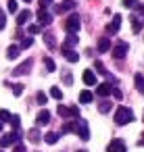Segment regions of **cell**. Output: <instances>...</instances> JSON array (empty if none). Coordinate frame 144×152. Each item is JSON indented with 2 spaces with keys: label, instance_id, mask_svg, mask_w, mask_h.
I'll use <instances>...</instances> for the list:
<instances>
[{
  "label": "cell",
  "instance_id": "15",
  "mask_svg": "<svg viewBox=\"0 0 144 152\" xmlns=\"http://www.w3.org/2000/svg\"><path fill=\"white\" fill-rule=\"evenodd\" d=\"M48 121H50V113L48 110H40L38 117H36V123L38 125H48Z\"/></svg>",
  "mask_w": 144,
  "mask_h": 152
},
{
  "label": "cell",
  "instance_id": "9",
  "mask_svg": "<svg viewBox=\"0 0 144 152\" xmlns=\"http://www.w3.org/2000/svg\"><path fill=\"white\" fill-rule=\"evenodd\" d=\"M109 152H127V148H125V144L121 140H113L109 144Z\"/></svg>",
  "mask_w": 144,
  "mask_h": 152
},
{
  "label": "cell",
  "instance_id": "28",
  "mask_svg": "<svg viewBox=\"0 0 144 152\" xmlns=\"http://www.w3.org/2000/svg\"><path fill=\"white\" fill-rule=\"evenodd\" d=\"M50 96H52V98H57V100H61V98H63V92L54 86V88H50Z\"/></svg>",
  "mask_w": 144,
  "mask_h": 152
},
{
  "label": "cell",
  "instance_id": "29",
  "mask_svg": "<svg viewBox=\"0 0 144 152\" xmlns=\"http://www.w3.org/2000/svg\"><path fill=\"white\" fill-rule=\"evenodd\" d=\"M63 83H67V86H71V83H73V77H71V73H69V71H63Z\"/></svg>",
  "mask_w": 144,
  "mask_h": 152
},
{
  "label": "cell",
  "instance_id": "46",
  "mask_svg": "<svg viewBox=\"0 0 144 152\" xmlns=\"http://www.w3.org/2000/svg\"><path fill=\"white\" fill-rule=\"evenodd\" d=\"M138 146H144V135H142V137L138 140Z\"/></svg>",
  "mask_w": 144,
  "mask_h": 152
},
{
  "label": "cell",
  "instance_id": "22",
  "mask_svg": "<svg viewBox=\"0 0 144 152\" xmlns=\"http://www.w3.org/2000/svg\"><path fill=\"white\" fill-rule=\"evenodd\" d=\"M27 137H29L34 144H38V142L42 140V135H40V131H38V129H32V131H27Z\"/></svg>",
  "mask_w": 144,
  "mask_h": 152
},
{
  "label": "cell",
  "instance_id": "13",
  "mask_svg": "<svg viewBox=\"0 0 144 152\" xmlns=\"http://www.w3.org/2000/svg\"><path fill=\"white\" fill-rule=\"evenodd\" d=\"M77 42H79L77 34H69V36H67V40H65V44H63L61 48H73V46H77Z\"/></svg>",
  "mask_w": 144,
  "mask_h": 152
},
{
  "label": "cell",
  "instance_id": "49",
  "mask_svg": "<svg viewBox=\"0 0 144 152\" xmlns=\"http://www.w3.org/2000/svg\"><path fill=\"white\" fill-rule=\"evenodd\" d=\"M77 152H86V150H77Z\"/></svg>",
  "mask_w": 144,
  "mask_h": 152
},
{
  "label": "cell",
  "instance_id": "25",
  "mask_svg": "<svg viewBox=\"0 0 144 152\" xmlns=\"http://www.w3.org/2000/svg\"><path fill=\"white\" fill-rule=\"evenodd\" d=\"M140 29H142L140 19H138V17H132V31H134V34H140Z\"/></svg>",
  "mask_w": 144,
  "mask_h": 152
},
{
  "label": "cell",
  "instance_id": "10",
  "mask_svg": "<svg viewBox=\"0 0 144 152\" xmlns=\"http://www.w3.org/2000/svg\"><path fill=\"white\" fill-rule=\"evenodd\" d=\"M75 7V2H73V0H63V4L61 7H57L54 9V13H59V15H63V13H67V11H71Z\"/></svg>",
  "mask_w": 144,
  "mask_h": 152
},
{
  "label": "cell",
  "instance_id": "21",
  "mask_svg": "<svg viewBox=\"0 0 144 152\" xmlns=\"http://www.w3.org/2000/svg\"><path fill=\"white\" fill-rule=\"evenodd\" d=\"M134 81H136V88H138V92H140V94H144V77H142V73H136Z\"/></svg>",
  "mask_w": 144,
  "mask_h": 152
},
{
  "label": "cell",
  "instance_id": "12",
  "mask_svg": "<svg viewBox=\"0 0 144 152\" xmlns=\"http://www.w3.org/2000/svg\"><path fill=\"white\" fill-rule=\"evenodd\" d=\"M82 79H84V83H86V86H96V75H94L90 69H86V71H84Z\"/></svg>",
  "mask_w": 144,
  "mask_h": 152
},
{
  "label": "cell",
  "instance_id": "17",
  "mask_svg": "<svg viewBox=\"0 0 144 152\" xmlns=\"http://www.w3.org/2000/svg\"><path fill=\"white\" fill-rule=\"evenodd\" d=\"M96 48H98V52H109V48H111V42H109V38H100Z\"/></svg>",
  "mask_w": 144,
  "mask_h": 152
},
{
  "label": "cell",
  "instance_id": "8",
  "mask_svg": "<svg viewBox=\"0 0 144 152\" xmlns=\"http://www.w3.org/2000/svg\"><path fill=\"white\" fill-rule=\"evenodd\" d=\"M61 52H63V56H65L69 63H77V61H79V54H77L75 50H71V48H61Z\"/></svg>",
  "mask_w": 144,
  "mask_h": 152
},
{
  "label": "cell",
  "instance_id": "37",
  "mask_svg": "<svg viewBox=\"0 0 144 152\" xmlns=\"http://www.w3.org/2000/svg\"><path fill=\"white\" fill-rule=\"evenodd\" d=\"M19 123H21V119H19L17 115H11V125H13L15 129H19Z\"/></svg>",
  "mask_w": 144,
  "mask_h": 152
},
{
  "label": "cell",
  "instance_id": "11",
  "mask_svg": "<svg viewBox=\"0 0 144 152\" xmlns=\"http://www.w3.org/2000/svg\"><path fill=\"white\" fill-rule=\"evenodd\" d=\"M125 54H127V44H119V46L113 48V56L115 58H125Z\"/></svg>",
  "mask_w": 144,
  "mask_h": 152
},
{
  "label": "cell",
  "instance_id": "47",
  "mask_svg": "<svg viewBox=\"0 0 144 152\" xmlns=\"http://www.w3.org/2000/svg\"><path fill=\"white\" fill-rule=\"evenodd\" d=\"M0 131H2V121H0Z\"/></svg>",
  "mask_w": 144,
  "mask_h": 152
},
{
  "label": "cell",
  "instance_id": "36",
  "mask_svg": "<svg viewBox=\"0 0 144 152\" xmlns=\"http://www.w3.org/2000/svg\"><path fill=\"white\" fill-rule=\"evenodd\" d=\"M27 31H29L32 36H34V34H40V31H42V25H29Z\"/></svg>",
  "mask_w": 144,
  "mask_h": 152
},
{
  "label": "cell",
  "instance_id": "1",
  "mask_svg": "<svg viewBox=\"0 0 144 152\" xmlns=\"http://www.w3.org/2000/svg\"><path fill=\"white\" fill-rule=\"evenodd\" d=\"M134 121V110L129 106H119L117 113H115V123L117 125H127Z\"/></svg>",
  "mask_w": 144,
  "mask_h": 152
},
{
  "label": "cell",
  "instance_id": "14",
  "mask_svg": "<svg viewBox=\"0 0 144 152\" xmlns=\"http://www.w3.org/2000/svg\"><path fill=\"white\" fill-rule=\"evenodd\" d=\"M111 83H98V88H96V94L98 96H102V98H107L109 94H111Z\"/></svg>",
  "mask_w": 144,
  "mask_h": 152
},
{
  "label": "cell",
  "instance_id": "42",
  "mask_svg": "<svg viewBox=\"0 0 144 152\" xmlns=\"http://www.w3.org/2000/svg\"><path fill=\"white\" fill-rule=\"evenodd\" d=\"M4 27H7V15L0 13V29H4Z\"/></svg>",
  "mask_w": 144,
  "mask_h": 152
},
{
  "label": "cell",
  "instance_id": "20",
  "mask_svg": "<svg viewBox=\"0 0 144 152\" xmlns=\"http://www.w3.org/2000/svg\"><path fill=\"white\" fill-rule=\"evenodd\" d=\"M92 98H94V96H92V92H90V90H84V92L79 94V102H82V104L92 102Z\"/></svg>",
  "mask_w": 144,
  "mask_h": 152
},
{
  "label": "cell",
  "instance_id": "6",
  "mask_svg": "<svg viewBox=\"0 0 144 152\" xmlns=\"http://www.w3.org/2000/svg\"><path fill=\"white\" fill-rule=\"evenodd\" d=\"M38 21H40L42 25H50V23H52V15H50L46 9H40V11H38Z\"/></svg>",
  "mask_w": 144,
  "mask_h": 152
},
{
  "label": "cell",
  "instance_id": "27",
  "mask_svg": "<svg viewBox=\"0 0 144 152\" xmlns=\"http://www.w3.org/2000/svg\"><path fill=\"white\" fill-rule=\"evenodd\" d=\"M23 90H25V88H23L21 83H15V86H13V96H17V98H19V96L23 94Z\"/></svg>",
  "mask_w": 144,
  "mask_h": 152
},
{
  "label": "cell",
  "instance_id": "5",
  "mask_svg": "<svg viewBox=\"0 0 144 152\" xmlns=\"http://www.w3.org/2000/svg\"><path fill=\"white\" fill-rule=\"evenodd\" d=\"M17 137H19V133H17V131H15V133H7V135H2V140H0V148L13 146V144L17 142Z\"/></svg>",
  "mask_w": 144,
  "mask_h": 152
},
{
  "label": "cell",
  "instance_id": "38",
  "mask_svg": "<svg viewBox=\"0 0 144 152\" xmlns=\"http://www.w3.org/2000/svg\"><path fill=\"white\" fill-rule=\"evenodd\" d=\"M69 131H75V123H65L63 125V133H69Z\"/></svg>",
  "mask_w": 144,
  "mask_h": 152
},
{
  "label": "cell",
  "instance_id": "23",
  "mask_svg": "<svg viewBox=\"0 0 144 152\" xmlns=\"http://www.w3.org/2000/svg\"><path fill=\"white\" fill-rule=\"evenodd\" d=\"M44 40H46V46H48L50 50H54V48H57V42H54V36H52V34H46V36H44Z\"/></svg>",
  "mask_w": 144,
  "mask_h": 152
},
{
  "label": "cell",
  "instance_id": "26",
  "mask_svg": "<svg viewBox=\"0 0 144 152\" xmlns=\"http://www.w3.org/2000/svg\"><path fill=\"white\" fill-rule=\"evenodd\" d=\"M94 69H96L98 73H102V75H109V71L104 69V65H102L100 61H96V63H94Z\"/></svg>",
  "mask_w": 144,
  "mask_h": 152
},
{
  "label": "cell",
  "instance_id": "3",
  "mask_svg": "<svg viewBox=\"0 0 144 152\" xmlns=\"http://www.w3.org/2000/svg\"><path fill=\"white\" fill-rule=\"evenodd\" d=\"M119 27H121V15H113V21L107 25V34L109 36H115L119 31Z\"/></svg>",
  "mask_w": 144,
  "mask_h": 152
},
{
  "label": "cell",
  "instance_id": "43",
  "mask_svg": "<svg viewBox=\"0 0 144 152\" xmlns=\"http://www.w3.org/2000/svg\"><path fill=\"white\" fill-rule=\"evenodd\" d=\"M52 4V0H40V9H48Z\"/></svg>",
  "mask_w": 144,
  "mask_h": 152
},
{
  "label": "cell",
  "instance_id": "19",
  "mask_svg": "<svg viewBox=\"0 0 144 152\" xmlns=\"http://www.w3.org/2000/svg\"><path fill=\"white\" fill-rule=\"evenodd\" d=\"M111 108H113V102H111V100H102V102L98 104V113H102V115H107Z\"/></svg>",
  "mask_w": 144,
  "mask_h": 152
},
{
  "label": "cell",
  "instance_id": "2",
  "mask_svg": "<svg viewBox=\"0 0 144 152\" xmlns=\"http://www.w3.org/2000/svg\"><path fill=\"white\" fill-rule=\"evenodd\" d=\"M79 27H82V23H79V15H77V13L69 15V19L65 21V29H67L69 34H77Z\"/></svg>",
  "mask_w": 144,
  "mask_h": 152
},
{
  "label": "cell",
  "instance_id": "35",
  "mask_svg": "<svg viewBox=\"0 0 144 152\" xmlns=\"http://www.w3.org/2000/svg\"><path fill=\"white\" fill-rule=\"evenodd\" d=\"M0 121H2V123H4V121H11V113L2 108V110H0Z\"/></svg>",
  "mask_w": 144,
  "mask_h": 152
},
{
  "label": "cell",
  "instance_id": "45",
  "mask_svg": "<svg viewBox=\"0 0 144 152\" xmlns=\"http://www.w3.org/2000/svg\"><path fill=\"white\" fill-rule=\"evenodd\" d=\"M136 11H138L140 15H144V4H136Z\"/></svg>",
  "mask_w": 144,
  "mask_h": 152
},
{
  "label": "cell",
  "instance_id": "4",
  "mask_svg": "<svg viewBox=\"0 0 144 152\" xmlns=\"http://www.w3.org/2000/svg\"><path fill=\"white\" fill-rule=\"evenodd\" d=\"M75 131L79 135V140H88L90 137V129H88V123L86 121H77L75 123Z\"/></svg>",
  "mask_w": 144,
  "mask_h": 152
},
{
  "label": "cell",
  "instance_id": "32",
  "mask_svg": "<svg viewBox=\"0 0 144 152\" xmlns=\"http://www.w3.org/2000/svg\"><path fill=\"white\" fill-rule=\"evenodd\" d=\"M9 13H17V9H19V4H17V0H9Z\"/></svg>",
  "mask_w": 144,
  "mask_h": 152
},
{
  "label": "cell",
  "instance_id": "48",
  "mask_svg": "<svg viewBox=\"0 0 144 152\" xmlns=\"http://www.w3.org/2000/svg\"><path fill=\"white\" fill-rule=\"evenodd\" d=\"M23 2H32V0H23Z\"/></svg>",
  "mask_w": 144,
  "mask_h": 152
},
{
  "label": "cell",
  "instance_id": "33",
  "mask_svg": "<svg viewBox=\"0 0 144 152\" xmlns=\"http://www.w3.org/2000/svg\"><path fill=\"white\" fill-rule=\"evenodd\" d=\"M32 44H34V40H32V38H23L19 48H32Z\"/></svg>",
  "mask_w": 144,
  "mask_h": 152
},
{
  "label": "cell",
  "instance_id": "41",
  "mask_svg": "<svg viewBox=\"0 0 144 152\" xmlns=\"http://www.w3.org/2000/svg\"><path fill=\"white\" fill-rule=\"evenodd\" d=\"M13 152H27V148H25V144H15Z\"/></svg>",
  "mask_w": 144,
  "mask_h": 152
},
{
  "label": "cell",
  "instance_id": "30",
  "mask_svg": "<svg viewBox=\"0 0 144 152\" xmlns=\"http://www.w3.org/2000/svg\"><path fill=\"white\" fill-rule=\"evenodd\" d=\"M36 100H38L42 106H44V104H46V100H48V96H46L44 92H38V94H36Z\"/></svg>",
  "mask_w": 144,
  "mask_h": 152
},
{
  "label": "cell",
  "instance_id": "34",
  "mask_svg": "<svg viewBox=\"0 0 144 152\" xmlns=\"http://www.w3.org/2000/svg\"><path fill=\"white\" fill-rule=\"evenodd\" d=\"M44 65H46V69H48V71H50V73H52V71H54V69H57V67H54V63H52V58H48V56H46V58H44Z\"/></svg>",
  "mask_w": 144,
  "mask_h": 152
},
{
  "label": "cell",
  "instance_id": "50",
  "mask_svg": "<svg viewBox=\"0 0 144 152\" xmlns=\"http://www.w3.org/2000/svg\"><path fill=\"white\" fill-rule=\"evenodd\" d=\"M0 152H2V150H0Z\"/></svg>",
  "mask_w": 144,
  "mask_h": 152
},
{
  "label": "cell",
  "instance_id": "16",
  "mask_svg": "<svg viewBox=\"0 0 144 152\" xmlns=\"http://www.w3.org/2000/svg\"><path fill=\"white\" fill-rule=\"evenodd\" d=\"M29 19H32V13H29L27 9H25V11H21V13L17 15V23H19V25H25Z\"/></svg>",
  "mask_w": 144,
  "mask_h": 152
},
{
  "label": "cell",
  "instance_id": "44",
  "mask_svg": "<svg viewBox=\"0 0 144 152\" xmlns=\"http://www.w3.org/2000/svg\"><path fill=\"white\" fill-rule=\"evenodd\" d=\"M71 108V117H79V108L77 106H69Z\"/></svg>",
  "mask_w": 144,
  "mask_h": 152
},
{
  "label": "cell",
  "instance_id": "31",
  "mask_svg": "<svg viewBox=\"0 0 144 152\" xmlns=\"http://www.w3.org/2000/svg\"><path fill=\"white\" fill-rule=\"evenodd\" d=\"M59 115L61 117H71V108L69 106H59Z\"/></svg>",
  "mask_w": 144,
  "mask_h": 152
},
{
  "label": "cell",
  "instance_id": "39",
  "mask_svg": "<svg viewBox=\"0 0 144 152\" xmlns=\"http://www.w3.org/2000/svg\"><path fill=\"white\" fill-rule=\"evenodd\" d=\"M136 4H138V0H123L125 9H136Z\"/></svg>",
  "mask_w": 144,
  "mask_h": 152
},
{
  "label": "cell",
  "instance_id": "40",
  "mask_svg": "<svg viewBox=\"0 0 144 152\" xmlns=\"http://www.w3.org/2000/svg\"><path fill=\"white\" fill-rule=\"evenodd\" d=\"M111 94H113V98H117V100H121V98H123V92H121V90H117V88H113V90H111Z\"/></svg>",
  "mask_w": 144,
  "mask_h": 152
},
{
  "label": "cell",
  "instance_id": "18",
  "mask_svg": "<svg viewBox=\"0 0 144 152\" xmlns=\"http://www.w3.org/2000/svg\"><path fill=\"white\" fill-rule=\"evenodd\" d=\"M19 50H21L19 46H9V50H7V58H9V61H15V58L19 56Z\"/></svg>",
  "mask_w": 144,
  "mask_h": 152
},
{
  "label": "cell",
  "instance_id": "24",
  "mask_svg": "<svg viewBox=\"0 0 144 152\" xmlns=\"http://www.w3.org/2000/svg\"><path fill=\"white\" fill-rule=\"evenodd\" d=\"M44 140H46V144H57V140H59V133H54V131H48V133L44 135Z\"/></svg>",
  "mask_w": 144,
  "mask_h": 152
},
{
  "label": "cell",
  "instance_id": "7",
  "mask_svg": "<svg viewBox=\"0 0 144 152\" xmlns=\"http://www.w3.org/2000/svg\"><path fill=\"white\" fill-rule=\"evenodd\" d=\"M32 65H34V61H32V58H27L25 63H21V65H19V67L13 71V75H25V73L32 69Z\"/></svg>",
  "mask_w": 144,
  "mask_h": 152
}]
</instances>
